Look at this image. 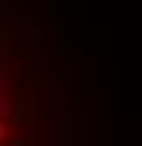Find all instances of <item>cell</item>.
Wrapping results in <instances>:
<instances>
[{"instance_id":"cell-1","label":"cell","mask_w":142,"mask_h":146,"mask_svg":"<svg viewBox=\"0 0 142 146\" xmlns=\"http://www.w3.org/2000/svg\"><path fill=\"white\" fill-rule=\"evenodd\" d=\"M7 117H11V102H7V99H0V121H7Z\"/></svg>"},{"instance_id":"cell-2","label":"cell","mask_w":142,"mask_h":146,"mask_svg":"<svg viewBox=\"0 0 142 146\" xmlns=\"http://www.w3.org/2000/svg\"><path fill=\"white\" fill-rule=\"evenodd\" d=\"M7 135H11V128H7V121H0V146L7 143Z\"/></svg>"}]
</instances>
